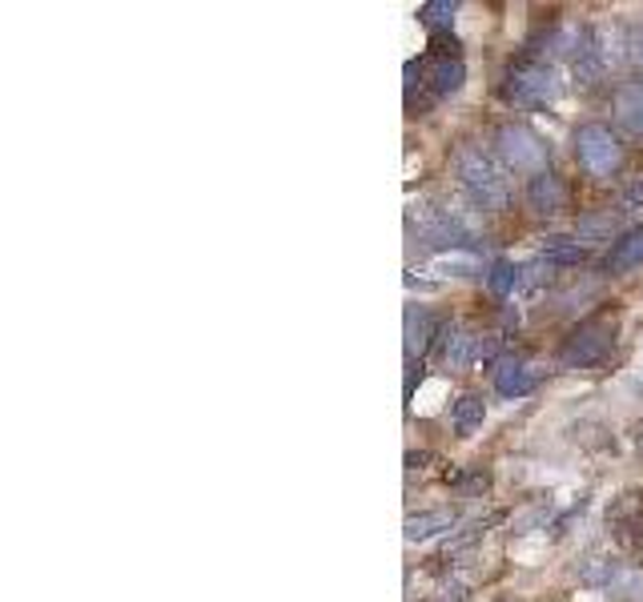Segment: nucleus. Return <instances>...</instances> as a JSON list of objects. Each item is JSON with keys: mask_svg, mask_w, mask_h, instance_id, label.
Instances as JSON below:
<instances>
[{"mask_svg": "<svg viewBox=\"0 0 643 602\" xmlns=\"http://www.w3.org/2000/svg\"><path fill=\"white\" fill-rule=\"evenodd\" d=\"M455 181L458 189L467 193L479 209H503L511 201V186H507V169L503 161L487 153L483 145H458L455 153Z\"/></svg>", "mask_w": 643, "mask_h": 602, "instance_id": "obj_1", "label": "nucleus"}, {"mask_svg": "<svg viewBox=\"0 0 643 602\" xmlns=\"http://www.w3.org/2000/svg\"><path fill=\"white\" fill-rule=\"evenodd\" d=\"M499 93H503V101L514 104V109H543V104H551L563 93V81L547 60L531 57V60H514L511 69H507Z\"/></svg>", "mask_w": 643, "mask_h": 602, "instance_id": "obj_2", "label": "nucleus"}, {"mask_svg": "<svg viewBox=\"0 0 643 602\" xmlns=\"http://www.w3.org/2000/svg\"><path fill=\"white\" fill-rule=\"evenodd\" d=\"M611 349H616V317L599 313V317L575 325L559 349V361L567 370H596L611 358Z\"/></svg>", "mask_w": 643, "mask_h": 602, "instance_id": "obj_3", "label": "nucleus"}, {"mask_svg": "<svg viewBox=\"0 0 643 602\" xmlns=\"http://www.w3.org/2000/svg\"><path fill=\"white\" fill-rule=\"evenodd\" d=\"M495 157H499L503 169H511V174L535 177V174H547L551 149H547V141L539 137L531 125L511 121V125H503L495 133Z\"/></svg>", "mask_w": 643, "mask_h": 602, "instance_id": "obj_4", "label": "nucleus"}, {"mask_svg": "<svg viewBox=\"0 0 643 602\" xmlns=\"http://www.w3.org/2000/svg\"><path fill=\"white\" fill-rule=\"evenodd\" d=\"M410 225H419L422 242L439 245V249H467L470 245V230L463 225L455 209L446 205H431V201H414L410 205Z\"/></svg>", "mask_w": 643, "mask_h": 602, "instance_id": "obj_5", "label": "nucleus"}, {"mask_svg": "<svg viewBox=\"0 0 643 602\" xmlns=\"http://www.w3.org/2000/svg\"><path fill=\"white\" fill-rule=\"evenodd\" d=\"M575 157L591 177H611L623 165V145L608 125H579L575 129Z\"/></svg>", "mask_w": 643, "mask_h": 602, "instance_id": "obj_6", "label": "nucleus"}, {"mask_svg": "<svg viewBox=\"0 0 643 602\" xmlns=\"http://www.w3.org/2000/svg\"><path fill=\"white\" fill-rule=\"evenodd\" d=\"M410 69H419V89H426L434 101H439V97L458 93L463 81H467V65H463L458 53H431L422 65L410 60Z\"/></svg>", "mask_w": 643, "mask_h": 602, "instance_id": "obj_7", "label": "nucleus"}, {"mask_svg": "<svg viewBox=\"0 0 643 602\" xmlns=\"http://www.w3.org/2000/svg\"><path fill=\"white\" fill-rule=\"evenodd\" d=\"M640 522H643V490L640 487L620 490L608 506V526L623 550H635V546H640Z\"/></svg>", "mask_w": 643, "mask_h": 602, "instance_id": "obj_8", "label": "nucleus"}, {"mask_svg": "<svg viewBox=\"0 0 643 602\" xmlns=\"http://www.w3.org/2000/svg\"><path fill=\"white\" fill-rule=\"evenodd\" d=\"M495 354V342L491 337L475 334L467 325H451L443 334V366L446 370H467L470 361L479 358H491Z\"/></svg>", "mask_w": 643, "mask_h": 602, "instance_id": "obj_9", "label": "nucleus"}, {"mask_svg": "<svg viewBox=\"0 0 643 602\" xmlns=\"http://www.w3.org/2000/svg\"><path fill=\"white\" fill-rule=\"evenodd\" d=\"M523 198H526V205H531V213H539V218H555V213L567 209V186L547 169V174H535L531 181H526Z\"/></svg>", "mask_w": 643, "mask_h": 602, "instance_id": "obj_10", "label": "nucleus"}, {"mask_svg": "<svg viewBox=\"0 0 643 602\" xmlns=\"http://www.w3.org/2000/svg\"><path fill=\"white\" fill-rule=\"evenodd\" d=\"M539 390V370L526 361H499L495 366V394L503 398H526Z\"/></svg>", "mask_w": 643, "mask_h": 602, "instance_id": "obj_11", "label": "nucleus"}, {"mask_svg": "<svg viewBox=\"0 0 643 602\" xmlns=\"http://www.w3.org/2000/svg\"><path fill=\"white\" fill-rule=\"evenodd\" d=\"M455 522H458V514H455V510H446V506L419 510V514H410V519H407L402 534H407V543H426V538H434V534L451 531Z\"/></svg>", "mask_w": 643, "mask_h": 602, "instance_id": "obj_12", "label": "nucleus"}, {"mask_svg": "<svg viewBox=\"0 0 643 602\" xmlns=\"http://www.w3.org/2000/svg\"><path fill=\"white\" fill-rule=\"evenodd\" d=\"M434 313L426 305H407V358H422L434 342Z\"/></svg>", "mask_w": 643, "mask_h": 602, "instance_id": "obj_13", "label": "nucleus"}, {"mask_svg": "<svg viewBox=\"0 0 643 602\" xmlns=\"http://www.w3.org/2000/svg\"><path fill=\"white\" fill-rule=\"evenodd\" d=\"M635 266H643V225L620 233V237L611 242V254H608L611 274H628V269H635Z\"/></svg>", "mask_w": 643, "mask_h": 602, "instance_id": "obj_14", "label": "nucleus"}, {"mask_svg": "<svg viewBox=\"0 0 643 602\" xmlns=\"http://www.w3.org/2000/svg\"><path fill=\"white\" fill-rule=\"evenodd\" d=\"M608 73V65H603V57H599V48L591 45V29H587V41L579 45V53L572 57V77L575 85H584V89H591V85H599V77Z\"/></svg>", "mask_w": 643, "mask_h": 602, "instance_id": "obj_15", "label": "nucleus"}, {"mask_svg": "<svg viewBox=\"0 0 643 602\" xmlns=\"http://www.w3.org/2000/svg\"><path fill=\"white\" fill-rule=\"evenodd\" d=\"M616 121L628 133L643 137V85H623L620 93H616Z\"/></svg>", "mask_w": 643, "mask_h": 602, "instance_id": "obj_16", "label": "nucleus"}, {"mask_svg": "<svg viewBox=\"0 0 643 602\" xmlns=\"http://www.w3.org/2000/svg\"><path fill=\"white\" fill-rule=\"evenodd\" d=\"M584 242L579 237H543V245H539V257L547 261V266H579L584 261Z\"/></svg>", "mask_w": 643, "mask_h": 602, "instance_id": "obj_17", "label": "nucleus"}, {"mask_svg": "<svg viewBox=\"0 0 643 602\" xmlns=\"http://www.w3.org/2000/svg\"><path fill=\"white\" fill-rule=\"evenodd\" d=\"M519 286H523V269L514 266L511 257H495L491 269H487V290H491L495 298H511Z\"/></svg>", "mask_w": 643, "mask_h": 602, "instance_id": "obj_18", "label": "nucleus"}, {"mask_svg": "<svg viewBox=\"0 0 643 602\" xmlns=\"http://www.w3.org/2000/svg\"><path fill=\"white\" fill-rule=\"evenodd\" d=\"M431 269H439L443 278H475L479 274V254L470 249H446L431 261Z\"/></svg>", "mask_w": 643, "mask_h": 602, "instance_id": "obj_19", "label": "nucleus"}, {"mask_svg": "<svg viewBox=\"0 0 643 602\" xmlns=\"http://www.w3.org/2000/svg\"><path fill=\"white\" fill-rule=\"evenodd\" d=\"M483 417H487V402L483 394H463L455 405H451V422H455L458 434H475L483 426Z\"/></svg>", "mask_w": 643, "mask_h": 602, "instance_id": "obj_20", "label": "nucleus"}, {"mask_svg": "<svg viewBox=\"0 0 643 602\" xmlns=\"http://www.w3.org/2000/svg\"><path fill=\"white\" fill-rule=\"evenodd\" d=\"M616 575H620V562L608 555H591L584 567H579V582H584V587H611Z\"/></svg>", "mask_w": 643, "mask_h": 602, "instance_id": "obj_21", "label": "nucleus"}, {"mask_svg": "<svg viewBox=\"0 0 643 602\" xmlns=\"http://www.w3.org/2000/svg\"><path fill=\"white\" fill-rule=\"evenodd\" d=\"M455 12H458L455 0H431V4H422V9H419V21L431 29V36H439V33H451Z\"/></svg>", "mask_w": 643, "mask_h": 602, "instance_id": "obj_22", "label": "nucleus"}, {"mask_svg": "<svg viewBox=\"0 0 643 602\" xmlns=\"http://www.w3.org/2000/svg\"><path fill=\"white\" fill-rule=\"evenodd\" d=\"M455 490L463 494V499H483V494L491 490V475L475 466V470H467V475H458V478H455Z\"/></svg>", "mask_w": 643, "mask_h": 602, "instance_id": "obj_23", "label": "nucleus"}, {"mask_svg": "<svg viewBox=\"0 0 643 602\" xmlns=\"http://www.w3.org/2000/svg\"><path fill=\"white\" fill-rule=\"evenodd\" d=\"M611 233H616V221L611 218H584L579 221V242H596V237L611 242Z\"/></svg>", "mask_w": 643, "mask_h": 602, "instance_id": "obj_24", "label": "nucleus"}, {"mask_svg": "<svg viewBox=\"0 0 643 602\" xmlns=\"http://www.w3.org/2000/svg\"><path fill=\"white\" fill-rule=\"evenodd\" d=\"M551 522V510L547 506H535V510H526V514H519L514 519V534H531L535 526H547Z\"/></svg>", "mask_w": 643, "mask_h": 602, "instance_id": "obj_25", "label": "nucleus"}, {"mask_svg": "<svg viewBox=\"0 0 643 602\" xmlns=\"http://www.w3.org/2000/svg\"><path fill=\"white\" fill-rule=\"evenodd\" d=\"M628 60H632L635 73H640V77H643V24H640V29H632V33H628Z\"/></svg>", "mask_w": 643, "mask_h": 602, "instance_id": "obj_26", "label": "nucleus"}, {"mask_svg": "<svg viewBox=\"0 0 643 602\" xmlns=\"http://www.w3.org/2000/svg\"><path fill=\"white\" fill-rule=\"evenodd\" d=\"M643 205V177H635L632 186L623 189V209H640Z\"/></svg>", "mask_w": 643, "mask_h": 602, "instance_id": "obj_27", "label": "nucleus"}, {"mask_svg": "<svg viewBox=\"0 0 643 602\" xmlns=\"http://www.w3.org/2000/svg\"><path fill=\"white\" fill-rule=\"evenodd\" d=\"M635 442H640V446H643V422H640V426H635Z\"/></svg>", "mask_w": 643, "mask_h": 602, "instance_id": "obj_28", "label": "nucleus"}]
</instances>
